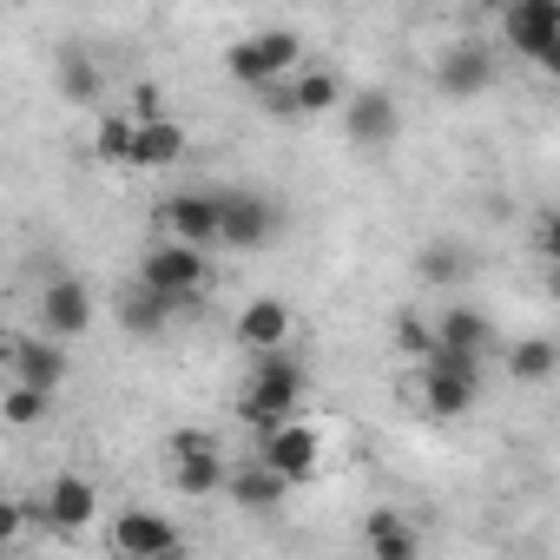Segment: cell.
Masks as SVG:
<instances>
[{
  "instance_id": "cell-1",
  "label": "cell",
  "mask_w": 560,
  "mask_h": 560,
  "mask_svg": "<svg viewBox=\"0 0 560 560\" xmlns=\"http://www.w3.org/2000/svg\"><path fill=\"white\" fill-rule=\"evenodd\" d=\"M298 396H304V363L291 350H277V357H257L250 389H244L237 409H244V422H257V435H277L284 416L298 409Z\"/></svg>"
},
{
  "instance_id": "cell-2",
  "label": "cell",
  "mask_w": 560,
  "mask_h": 560,
  "mask_svg": "<svg viewBox=\"0 0 560 560\" xmlns=\"http://www.w3.org/2000/svg\"><path fill=\"white\" fill-rule=\"evenodd\" d=\"M298 54H304V40H298L291 27H264V34L231 40L224 67H231V80H244L250 93H264V86H277V80L298 67Z\"/></svg>"
},
{
  "instance_id": "cell-3",
  "label": "cell",
  "mask_w": 560,
  "mask_h": 560,
  "mask_svg": "<svg viewBox=\"0 0 560 560\" xmlns=\"http://www.w3.org/2000/svg\"><path fill=\"white\" fill-rule=\"evenodd\" d=\"M139 284H152V291H165L178 304H198L205 284H211V257L191 250V244H178V237L172 244H152L145 264H139Z\"/></svg>"
},
{
  "instance_id": "cell-4",
  "label": "cell",
  "mask_w": 560,
  "mask_h": 560,
  "mask_svg": "<svg viewBox=\"0 0 560 560\" xmlns=\"http://www.w3.org/2000/svg\"><path fill=\"white\" fill-rule=\"evenodd\" d=\"M475 396H481V363L475 357H435V363H422V409L429 416H468L475 409Z\"/></svg>"
},
{
  "instance_id": "cell-5",
  "label": "cell",
  "mask_w": 560,
  "mask_h": 560,
  "mask_svg": "<svg viewBox=\"0 0 560 560\" xmlns=\"http://www.w3.org/2000/svg\"><path fill=\"white\" fill-rule=\"evenodd\" d=\"M159 224H165L178 244L211 250V244H224V191H172V198L159 205Z\"/></svg>"
},
{
  "instance_id": "cell-6",
  "label": "cell",
  "mask_w": 560,
  "mask_h": 560,
  "mask_svg": "<svg viewBox=\"0 0 560 560\" xmlns=\"http://www.w3.org/2000/svg\"><path fill=\"white\" fill-rule=\"evenodd\" d=\"M257 462H264L270 475H284V481L298 488V481H311V475H317V462H324V435H317L311 422H284L277 435H264Z\"/></svg>"
},
{
  "instance_id": "cell-7",
  "label": "cell",
  "mask_w": 560,
  "mask_h": 560,
  "mask_svg": "<svg viewBox=\"0 0 560 560\" xmlns=\"http://www.w3.org/2000/svg\"><path fill=\"white\" fill-rule=\"evenodd\" d=\"M501 34H508L514 54L547 60L560 47V0H514V8L501 14Z\"/></svg>"
},
{
  "instance_id": "cell-8",
  "label": "cell",
  "mask_w": 560,
  "mask_h": 560,
  "mask_svg": "<svg viewBox=\"0 0 560 560\" xmlns=\"http://www.w3.org/2000/svg\"><path fill=\"white\" fill-rule=\"evenodd\" d=\"M435 86H442L448 100L488 93V86H494V54H488L481 40H448V47L435 54Z\"/></svg>"
},
{
  "instance_id": "cell-9",
  "label": "cell",
  "mask_w": 560,
  "mask_h": 560,
  "mask_svg": "<svg viewBox=\"0 0 560 560\" xmlns=\"http://www.w3.org/2000/svg\"><path fill=\"white\" fill-rule=\"evenodd\" d=\"M113 547L119 560H178V527L152 508H126L113 521Z\"/></svg>"
},
{
  "instance_id": "cell-10",
  "label": "cell",
  "mask_w": 560,
  "mask_h": 560,
  "mask_svg": "<svg viewBox=\"0 0 560 560\" xmlns=\"http://www.w3.org/2000/svg\"><path fill=\"white\" fill-rule=\"evenodd\" d=\"M343 132H350V145H363V152H383V145L402 132V113H396V100H389L383 86H363V93L343 106Z\"/></svg>"
},
{
  "instance_id": "cell-11",
  "label": "cell",
  "mask_w": 560,
  "mask_h": 560,
  "mask_svg": "<svg viewBox=\"0 0 560 560\" xmlns=\"http://www.w3.org/2000/svg\"><path fill=\"white\" fill-rule=\"evenodd\" d=\"M93 514H100L93 481H86V475H54V488H47V501H40V527H54V534H86Z\"/></svg>"
},
{
  "instance_id": "cell-12",
  "label": "cell",
  "mask_w": 560,
  "mask_h": 560,
  "mask_svg": "<svg viewBox=\"0 0 560 560\" xmlns=\"http://www.w3.org/2000/svg\"><path fill=\"white\" fill-rule=\"evenodd\" d=\"M277 205L270 198H257V191H224V244L231 250H257V244H270L277 237Z\"/></svg>"
},
{
  "instance_id": "cell-13",
  "label": "cell",
  "mask_w": 560,
  "mask_h": 560,
  "mask_svg": "<svg viewBox=\"0 0 560 560\" xmlns=\"http://www.w3.org/2000/svg\"><path fill=\"white\" fill-rule=\"evenodd\" d=\"M8 363H14V383L21 389H40V396H54L60 376H67V350L54 337H14L8 343Z\"/></svg>"
},
{
  "instance_id": "cell-14",
  "label": "cell",
  "mask_w": 560,
  "mask_h": 560,
  "mask_svg": "<svg viewBox=\"0 0 560 560\" xmlns=\"http://www.w3.org/2000/svg\"><path fill=\"white\" fill-rule=\"evenodd\" d=\"M40 317H47V337L67 343V337H80L93 324V291L80 284V277H54L47 298H40Z\"/></svg>"
},
{
  "instance_id": "cell-15",
  "label": "cell",
  "mask_w": 560,
  "mask_h": 560,
  "mask_svg": "<svg viewBox=\"0 0 560 560\" xmlns=\"http://www.w3.org/2000/svg\"><path fill=\"white\" fill-rule=\"evenodd\" d=\"M237 343L250 357H277L291 343V304H277V298H250L244 317H237Z\"/></svg>"
},
{
  "instance_id": "cell-16",
  "label": "cell",
  "mask_w": 560,
  "mask_h": 560,
  "mask_svg": "<svg viewBox=\"0 0 560 560\" xmlns=\"http://www.w3.org/2000/svg\"><path fill=\"white\" fill-rule=\"evenodd\" d=\"M178 311H185L178 298H165V291H152V284H132V291L119 298V330H126V337H159Z\"/></svg>"
},
{
  "instance_id": "cell-17",
  "label": "cell",
  "mask_w": 560,
  "mask_h": 560,
  "mask_svg": "<svg viewBox=\"0 0 560 560\" xmlns=\"http://www.w3.org/2000/svg\"><path fill=\"white\" fill-rule=\"evenodd\" d=\"M435 337H442V350L448 357H488L494 350V324L481 317V311H468V304H455V311H442V324H435Z\"/></svg>"
},
{
  "instance_id": "cell-18",
  "label": "cell",
  "mask_w": 560,
  "mask_h": 560,
  "mask_svg": "<svg viewBox=\"0 0 560 560\" xmlns=\"http://www.w3.org/2000/svg\"><path fill=\"white\" fill-rule=\"evenodd\" d=\"M363 540H370V560H422V540H416V527L396 508H370Z\"/></svg>"
},
{
  "instance_id": "cell-19",
  "label": "cell",
  "mask_w": 560,
  "mask_h": 560,
  "mask_svg": "<svg viewBox=\"0 0 560 560\" xmlns=\"http://www.w3.org/2000/svg\"><path fill=\"white\" fill-rule=\"evenodd\" d=\"M224 494H231V501H237L244 514H270L277 501H284V494H291V481H284V475H270V468L257 462V468H237Z\"/></svg>"
},
{
  "instance_id": "cell-20",
  "label": "cell",
  "mask_w": 560,
  "mask_h": 560,
  "mask_svg": "<svg viewBox=\"0 0 560 560\" xmlns=\"http://www.w3.org/2000/svg\"><path fill=\"white\" fill-rule=\"evenodd\" d=\"M178 159H185V132H178L172 119H159V126H139V152H132V165L159 172V165H178Z\"/></svg>"
},
{
  "instance_id": "cell-21",
  "label": "cell",
  "mask_w": 560,
  "mask_h": 560,
  "mask_svg": "<svg viewBox=\"0 0 560 560\" xmlns=\"http://www.w3.org/2000/svg\"><path fill=\"white\" fill-rule=\"evenodd\" d=\"M172 481H178V494L205 501V494L231 488V468H224V455H198V462H178V468H172Z\"/></svg>"
},
{
  "instance_id": "cell-22",
  "label": "cell",
  "mask_w": 560,
  "mask_h": 560,
  "mask_svg": "<svg viewBox=\"0 0 560 560\" xmlns=\"http://www.w3.org/2000/svg\"><path fill=\"white\" fill-rule=\"evenodd\" d=\"M298 113H330V106H343V80L330 73V67H311V73H298Z\"/></svg>"
},
{
  "instance_id": "cell-23",
  "label": "cell",
  "mask_w": 560,
  "mask_h": 560,
  "mask_svg": "<svg viewBox=\"0 0 560 560\" xmlns=\"http://www.w3.org/2000/svg\"><path fill=\"white\" fill-rule=\"evenodd\" d=\"M93 145H100V159H113V165H132V152H139V119H126V113H106V119H100V132H93Z\"/></svg>"
},
{
  "instance_id": "cell-24",
  "label": "cell",
  "mask_w": 560,
  "mask_h": 560,
  "mask_svg": "<svg viewBox=\"0 0 560 560\" xmlns=\"http://www.w3.org/2000/svg\"><path fill=\"white\" fill-rule=\"evenodd\" d=\"M508 370H514L521 383H547V376L560 370V350H553L547 337H527V343H514V350H508Z\"/></svg>"
},
{
  "instance_id": "cell-25",
  "label": "cell",
  "mask_w": 560,
  "mask_h": 560,
  "mask_svg": "<svg viewBox=\"0 0 560 560\" xmlns=\"http://www.w3.org/2000/svg\"><path fill=\"white\" fill-rule=\"evenodd\" d=\"M60 93L73 100V106H93L106 86H100V67L86 60V54H60Z\"/></svg>"
},
{
  "instance_id": "cell-26",
  "label": "cell",
  "mask_w": 560,
  "mask_h": 560,
  "mask_svg": "<svg viewBox=\"0 0 560 560\" xmlns=\"http://www.w3.org/2000/svg\"><path fill=\"white\" fill-rule=\"evenodd\" d=\"M416 270L429 277V284H455V277L468 270V250L448 244V237H442V244H422V250H416Z\"/></svg>"
},
{
  "instance_id": "cell-27",
  "label": "cell",
  "mask_w": 560,
  "mask_h": 560,
  "mask_svg": "<svg viewBox=\"0 0 560 560\" xmlns=\"http://www.w3.org/2000/svg\"><path fill=\"white\" fill-rule=\"evenodd\" d=\"M396 343H402L416 363H435V357H442V337H435L416 311H396Z\"/></svg>"
},
{
  "instance_id": "cell-28",
  "label": "cell",
  "mask_w": 560,
  "mask_h": 560,
  "mask_svg": "<svg viewBox=\"0 0 560 560\" xmlns=\"http://www.w3.org/2000/svg\"><path fill=\"white\" fill-rule=\"evenodd\" d=\"M47 409H54V396H40V389H21V383L8 389V402H0V416H8L14 429H27V422H40Z\"/></svg>"
},
{
  "instance_id": "cell-29",
  "label": "cell",
  "mask_w": 560,
  "mask_h": 560,
  "mask_svg": "<svg viewBox=\"0 0 560 560\" xmlns=\"http://www.w3.org/2000/svg\"><path fill=\"white\" fill-rule=\"evenodd\" d=\"M165 448H172V462H198V455H218V435L211 429H178Z\"/></svg>"
},
{
  "instance_id": "cell-30",
  "label": "cell",
  "mask_w": 560,
  "mask_h": 560,
  "mask_svg": "<svg viewBox=\"0 0 560 560\" xmlns=\"http://www.w3.org/2000/svg\"><path fill=\"white\" fill-rule=\"evenodd\" d=\"M132 119H139V126H159V119H165V93H159L152 80L132 86Z\"/></svg>"
},
{
  "instance_id": "cell-31",
  "label": "cell",
  "mask_w": 560,
  "mask_h": 560,
  "mask_svg": "<svg viewBox=\"0 0 560 560\" xmlns=\"http://www.w3.org/2000/svg\"><path fill=\"white\" fill-rule=\"evenodd\" d=\"M540 250L560 264V211H547V224H540Z\"/></svg>"
},
{
  "instance_id": "cell-32",
  "label": "cell",
  "mask_w": 560,
  "mask_h": 560,
  "mask_svg": "<svg viewBox=\"0 0 560 560\" xmlns=\"http://www.w3.org/2000/svg\"><path fill=\"white\" fill-rule=\"evenodd\" d=\"M21 521H27V508H21V501L0 508V534H21Z\"/></svg>"
},
{
  "instance_id": "cell-33",
  "label": "cell",
  "mask_w": 560,
  "mask_h": 560,
  "mask_svg": "<svg viewBox=\"0 0 560 560\" xmlns=\"http://www.w3.org/2000/svg\"><path fill=\"white\" fill-rule=\"evenodd\" d=\"M534 67H540V73H547V80H553V86H560V47H553V54H547V60H534Z\"/></svg>"
},
{
  "instance_id": "cell-34",
  "label": "cell",
  "mask_w": 560,
  "mask_h": 560,
  "mask_svg": "<svg viewBox=\"0 0 560 560\" xmlns=\"http://www.w3.org/2000/svg\"><path fill=\"white\" fill-rule=\"evenodd\" d=\"M547 291H553V298H560V264H553V270H547Z\"/></svg>"
}]
</instances>
